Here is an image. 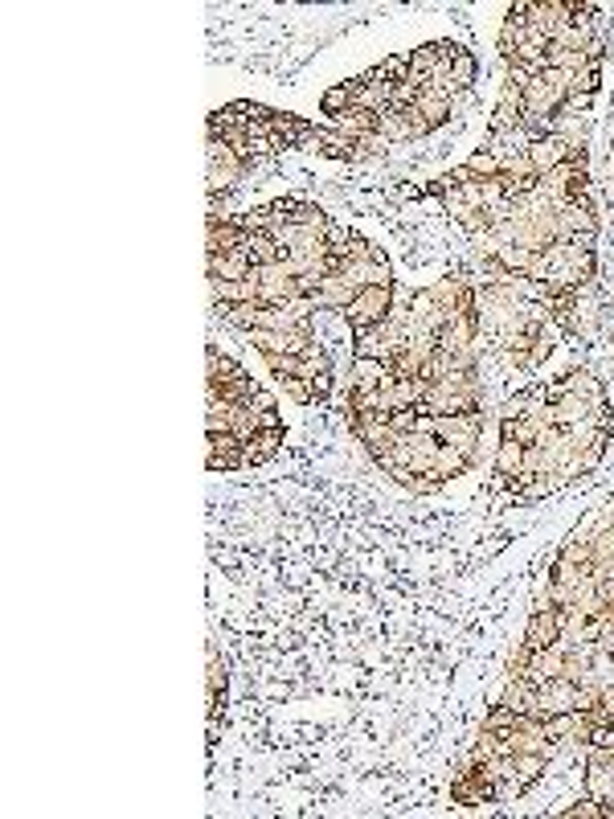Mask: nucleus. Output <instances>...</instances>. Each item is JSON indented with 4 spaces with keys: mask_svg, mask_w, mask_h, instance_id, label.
I'll list each match as a JSON object with an SVG mask.
<instances>
[{
    "mask_svg": "<svg viewBox=\"0 0 614 819\" xmlns=\"http://www.w3.org/2000/svg\"><path fill=\"white\" fill-rule=\"evenodd\" d=\"M488 770H492V779H496V791H500V803H508V799H516V795H524L529 791L541 774L549 770V758L545 754H500V758H492V762H484Z\"/></svg>",
    "mask_w": 614,
    "mask_h": 819,
    "instance_id": "nucleus-1",
    "label": "nucleus"
},
{
    "mask_svg": "<svg viewBox=\"0 0 614 819\" xmlns=\"http://www.w3.org/2000/svg\"><path fill=\"white\" fill-rule=\"evenodd\" d=\"M434 439L455 447V451H463L471 463H479V443H484V410L434 418Z\"/></svg>",
    "mask_w": 614,
    "mask_h": 819,
    "instance_id": "nucleus-2",
    "label": "nucleus"
},
{
    "mask_svg": "<svg viewBox=\"0 0 614 819\" xmlns=\"http://www.w3.org/2000/svg\"><path fill=\"white\" fill-rule=\"evenodd\" d=\"M246 168H250V164L242 160V152L230 148L226 140H209V144H205V189H209L213 201H217V193L234 189V185L242 181Z\"/></svg>",
    "mask_w": 614,
    "mask_h": 819,
    "instance_id": "nucleus-3",
    "label": "nucleus"
},
{
    "mask_svg": "<svg viewBox=\"0 0 614 819\" xmlns=\"http://www.w3.org/2000/svg\"><path fill=\"white\" fill-rule=\"evenodd\" d=\"M389 312H393V283L389 287H361L357 299L340 316L348 320V328H353L357 336H365V332L381 328L389 320Z\"/></svg>",
    "mask_w": 614,
    "mask_h": 819,
    "instance_id": "nucleus-4",
    "label": "nucleus"
},
{
    "mask_svg": "<svg viewBox=\"0 0 614 819\" xmlns=\"http://www.w3.org/2000/svg\"><path fill=\"white\" fill-rule=\"evenodd\" d=\"M598 238V213H594V201L590 193L586 197H574L557 209V242H582V246H594Z\"/></svg>",
    "mask_w": 614,
    "mask_h": 819,
    "instance_id": "nucleus-5",
    "label": "nucleus"
},
{
    "mask_svg": "<svg viewBox=\"0 0 614 819\" xmlns=\"http://www.w3.org/2000/svg\"><path fill=\"white\" fill-rule=\"evenodd\" d=\"M205 660H209V668H205V693H209V746H213L217 742V725H222V713H226V684H230V676H226V660H222V652H217L213 639L205 643Z\"/></svg>",
    "mask_w": 614,
    "mask_h": 819,
    "instance_id": "nucleus-6",
    "label": "nucleus"
},
{
    "mask_svg": "<svg viewBox=\"0 0 614 819\" xmlns=\"http://www.w3.org/2000/svg\"><path fill=\"white\" fill-rule=\"evenodd\" d=\"M291 299H307L303 295V279H295L283 263L258 267V304L279 308V304H291Z\"/></svg>",
    "mask_w": 614,
    "mask_h": 819,
    "instance_id": "nucleus-7",
    "label": "nucleus"
},
{
    "mask_svg": "<svg viewBox=\"0 0 614 819\" xmlns=\"http://www.w3.org/2000/svg\"><path fill=\"white\" fill-rule=\"evenodd\" d=\"M574 709H582V693H578V684L574 680H565V676H557V680H545V684H537V705H533V717H557V713H574Z\"/></svg>",
    "mask_w": 614,
    "mask_h": 819,
    "instance_id": "nucleus-8",
    "label": "nucleus"
},
{
    "mask_svg": "<svg viewBox=\"0 0 614 819\" xmlns=\"http://www.w3.org/2000/svg\"><path fill=\"white\" fill-rule=\"evenodd\" d=\"M557 639H561V607H553V602L541 594L529 623H524V643H529V648H549V643H557Z\"/></svg>",
    "mask_w": 614,
    "mask_h": 819,
    "instance_id": "nucleus-9",
    "label": "nucleus"
},
{
    "mask_svg": "<svg viewBox=\"0 0 614 819\" xmlns=\"http://www.w3.org/2000/svg\"><path fill=\"white\" fill-rule=\"evenodd\" d=\"M250 340H254V349L262 353V361H267V357L303 353V349H307V344H312L316 336H312V328H291V332H271V328H258V332H250Z\"/></svg>",
    "mask_w": 614,
    "mask_h": 819,
    "instance_id": "nucleus-10",
    "label": "nucleus"
},
{
    "mask_svg": "<svg viewBox=\"0 0 614 819\" xmlns=\"http://www.w3.org/2000/svg\"><path fill=\"white\" fill-rule=\"evenodd\" d=\"M205 467L209 471H238V467H246L242 439L230 435V430H209V435H205Z\"/></svg>",
    "mask_w": 614,
    "mask_h": 819,
    "instance_id": "nucleus-11",
    "label": "nucleus"
},
{
    "mask_svg": "<svg viewBox=\"0 0 614 819\" xmlns=\"http://www.w3.org/2000/svg\"><path fill=\"white\" fill-rule=\"evenodd\" d=\"M451 111H455V99L434 95V91H422L418 103H414L406 115H410V123H414V132H418V136H430L434 127H443V123L451 119Z\"/></svg>",
    "mask_w": 614,
    "mask_h": 819,
    "instance_id": "nucleus-12",
    "label": "nucleus"
},
{
    "mask_svg": "<svg viewBox=\"0 0 614 819\" xmlns=\"http://www.w3.org/2000/svg\"><path fill=\"white\" fill-rule=\"evenodd\" d=\"M393 381H398V373L389 369V361H377V357H357V361H353V373H348V390L373 394V390H389Z\"/></svg>",
    "mask_w": 614,
    "mask_h": 819,
    "instance_id": "nucleus-13",
    "label": "nucleus"
},
{
    "mask_svg": "<svg viewBox=\"0 0 614 819\" xmlns=\"http://www.w3.org/2000/svg\"><path fill=\"white\" fill-rule=\"evenodd\" d=\"M524 156H529V164H533L537 177H549L553 168H561L565 160H574V156H586V152H574L561 136H545V140H533Z\"/></svg>",
    "mask_w": 614,
    "mask_h": 819,
    "instance_id": "nucleus-14",
    "label": "nucleus"
},
{
    "mask_svg": "<svg viewBox=\"0 0 614 819\" xmlns=\"http://www.w3.org/2000/svg\"><path fill=\"white\" fill-rule=\"evenodd\" d=\"M246 218H226V213H209V254H226V250H242L246 242Z\"/></svg>",
    "mask_w": 614,
    "mask_h": 819,
    "instance_id": "nucleus-15",
    "label": "nucleus"
},
{
    "mask_svg": "<svg viewBox=\"0 0 614 819\" xmlns=\"http://www.w3.org/2000/svg\"><path fill=\"white\" fill-rule=\"evenodd\" d=\"M520 115H524V86L504 78L500 86V99H496V115H492V132H508V127H520Z\"/></svg>",
    "mask_w": 614,
    "mask_h": 819,
    "instance_id": "nucleus-16",
    "label": "nucleus"
},
{
    "mask_svg": "<svg viewBox=\"0 0 614 819\" xmlns=\"http://www.w3.org/2000/svg\"><path fill=\"white\" fill-rule=\"evenodd\" d=\"M312 152H320L328 160H369L361 140H348L344 132H336V127H320L316 140H312Z\"/></svg>",
    "mask_w": 614,
    "mask_h": 819,
    "instance_id": "nucleus-17",
    "label": "nucleus"
},
{
    "mask_svg": "<svg viewBox=\"0 0 614 819\" xmlns=\"http://www.w3.org/2000/svg\"><path fill=\"white\" fill-rule=\"evenodd\" d=\"M357 283L353 279H344V275H324L320 279V287H316V308H328V312H344L348 304H353V299H357Z\"/></svg>",
    "mask_w": 614,
    "mask_h": 819,
    "instance_id": "nucleus-18",
    "label": "nucleus"
},
{
    "mask_svg": "<svg viewBox=\"0 0 614 819\" xmlns=\"http://www.w3.org/2000/svg\"><path fill=\"white\" fill-rule=\"evenodd\" d=\"M565 672V643H549V648H533L529 656V672H524V680L533 684H545V680H557Z\"/></svg>",
    "mask_w": 614,
    "mask_h": 819,
    "instance_id": "nucleus-19",
    "label": "nucleus"
},
{
    "mask_svg": "<svg viewBox=\"0 0 614 819\" xmlns=\"http://www.w3.org/2000/svg\"><path fill=\"white\" fill-rule=\"evenodd\" d=\"M209 291H213V304H217V308L254 304V299H258V267H254L250 279H234V283H226V279H209Z\"/></svg>",
    "mask_w": 614,
    "mask_h": 819,
    "instance_id": "nucleus-20",
    "label": "nucleus"
},
{
    "mask_svg": "<svg viewBox=\"0 0 614 819\" xmlns=\"http://www.w3.org/2000/svg\"><path fill=\"white\" fill-rule=\"evenodd\" d=\"M205 390H230V385H242L250 373L238 365V361H230V357H222L217 349H209L205 353Z\"/></svg>",
    "mask_w": 614,
    "mask_h": 819,
    "instance_id": "nucleus-21",
    "label": "nucleus"
},
{
    "mask_svg": "<svg viewBox=\"0 0 614 819\" xmlns=\"http://www.w3.org/2000/svg\"><path fill=\"white\" fill-rule=\"evenodd\" d=\"M561 643H565V648H582V643H598V615L561 611Z\"/></svg>",
    "mask_w": 614,
    "mask_h": 819,
    "instance_id": "nucleus-22",
    "label": "nucleus"
},
{
    "mask_svg": "<svg viewBox=\"0 0 614 819\" xmlns=\"http://www.w3.org/2000/svg\"><path fill=\"white\" fill-rule=\"evenodd\" d=\"M254 275V263L246 250H226V254H209V279H250Z\"/></svg>",
    "mask_w": 614,
    "mask_h": 819,
    "instance_id": "nucleus-23",
    "label": "nucleus"
},
{
    "mask_svg": "<svg viewBox=\"0 0 614 819\" xmlns=\"http://www.w3.org/2000/svg\"><path fill=\"white\" fill-rule=\"evenodd\" d=\"M496 476H500V484H508V488H516V484L524 480V443L500 439V447H496Z\"/></svg>",
    "mask_w": 614,
    "mask_h": 819,
    "instance_id": "nucleus-24",
    "label": "nucleus"
},
{
    "mask_svg": "<svg viewBox=\"0 0 614 819\" xmlns=\"http://www.w3.org/2000/svg\"><path fill=\"white\" fill-rule=\"evenodd\" d=\"M283 439H287V426H275V430H258V435H254L250 443H242L246 467H258V463L275 459V455H279V447H283Z\"/></svg>",
    "mask_w": 614,
    "mask_h": 819,
    "instance_id": "nucleus-25",
    "label": "nucleus"
},
{
    "mask_svg": "<svg viewBox=\"0 0 614 819\" xmlns=\"http://www.w3.org/2000/svg\"><path fill=\"white\" fill-rule=\"evenodd\" d=\"M242 250L250 254V263H254V267H271V263H279V242H275V234H267V230H250L246 242H242Z\"/></svg>",
    "mask_w": 614,
    "mask_h": 819,
    "instance_id": "nucleus-26",
    "label": "nucleus"
},
{
    "mask_svg": "<svg viewBox=\"0 0 614 819\" xmlns=\"http://www.w3.org/2000/svg\"><path fill=\"white\" fill-rule=\"evenodd\" d=\"M475 463L463 455V451H455V447H438V459H434V476L438 480H443V484H451V480H459V476H467V471H471Z\"/></svg>",
    "mask_w": 614,
    "mask_h": 819,
    "instance_id": "nucleus-27",
    "label": "nucleus"
},
{
    "mask_svg": "<svg viewBox=\"0 0 614 819\" xmlns=\"http://www.w3.org/2000/svg\"><path fill=\"white\" fill-rule=\"evenodd\" d=\"M475 74H479V62H475V54L459 50V54L451 58V91H455V99H459L463 91H471V82H475Z\"/></svg>",
    "mask_w": 614,
    "mask_h": 819,
    "instance_id": "nucleus-28",
    "label": "nucleus"
},
{
    "mask_svg": "<svg viewBox=\"0 0 614 819\" xmlns=\"http://www.w3.org/2000/svg\"><path fill=\"white\" fill-rule=\"evenodd\" d=\"M226 324L238 328V332H258L262 328V304L254 299V304H234V308H222Z\"/></svg>",
    "mask_w": 614,
    "mask_h": 819,
    "instance_id": "nucleus-29",
    "label": "nucleus"
},
{
    "mask_svg": "<svg viewBox=\"0 0 614 819\" xmlns=\"http://www.w3.org/2000/svg\"><path fill=\"white\" fill-rule=\"evenodd\" d=\"M586 541L594 549V566H614V525H598Z\"/></svg>",
    "mask_w": 614,
    "mask_h": 819,
    "instance_id": "nucleus-30",
    "label": "nucleus"
},
{
    "mask_svg": "<svg viewBox=\"0 0 614 819\" xmlns=\"http://www.w3.org/2000/svg\"><path fill=\"white\" fill-rule=\"evenodd\" d=\"M320 111L324 115H344V111H353V91H348V82H336V86H328L324 91V99H320Z\"/></svg>",
    "mask_w": 614,
    "mask_h": 819,
    "instance_id": "nucleus-31",
    "label": "nucleus"
},
{
    "mask_svg": "<svg viewBox=\"0 0 614 819\" xmlns=\"http://www.w3.org/2000/svg\"><path fill=\"white\" fill-rule=\"evenodd\" d=\"M389 430H393V435H414V430H418V410H393L389 414Z\"/></svg>",
    "mask_w": 614,
    "mask_h": 819,
    "instance_id": "nucleus-32",
    "label": "nucleus"
},
{
    "mask_svg": "<svg viewBox=\"0 0 614 819\" xmlns=\"http://www.w3.org/2000/svg\"><path fill=\"white\" fill-rule=\"evenodd\" d=\"M561 815H565V819H602V803L586 795V799H578L574 807H565Z\"/></svg>",
    "mask_w": 614,
    "mask_h": 819,
    "instance_id": "nucleus-33",
    "label": "nucleus"
},
{
    "mask_svg": "<svg viewBox=\"0 0 614 819\" xmlns=\"http://www.w3.org/2000/svg\"><path fill=\"white\" fill-rule=\"evenodd\" d=\"M594 578H598V594H602V602H606V607H614V566H598Z\"/></svg>",
    "mask_w": 614,
    "mask_h": 819,
    "instance_id": "nucleus-34",
    "label": "nucleus"
}]
</instances>
